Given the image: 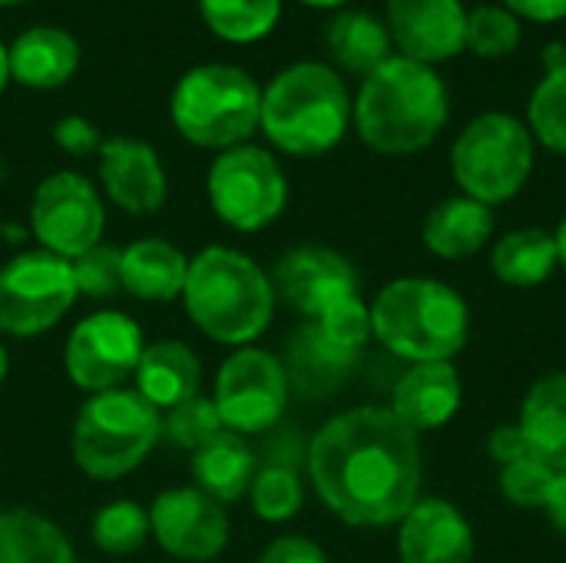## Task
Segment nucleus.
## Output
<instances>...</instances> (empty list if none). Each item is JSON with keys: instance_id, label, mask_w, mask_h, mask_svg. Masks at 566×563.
<instances>
[{"instance_id": "7", "label": "nucleus", "mask_w": 566, "mask_h": 563, "mask_svg": "<svg viewBox=\"0 0 566 563\" xmlns=\"http://www.w3.org/2000/svg\"><path fill=\"white\" fill-rule=\"evenodd\" d=\"M172 126L192 146H242L262 119V90L239 66L209 63L189 70L172 90Z\"/></svg>"}, {"instance_id": "44", "label": "nucleus", "mask_w": 566, "mask_h": 563, "mask_svg": "<svg viewBox=\"0 0 566 563\" xmlns=\"http://www.w3.org/2000/svg\"><path fill=\"white\" fill-rule=\"evenodd\" d=\"M7 80H10V63H7V50L0 46V93H3Z\"/></svg>"}, {"instance_id": "2", "label": "nucleus", "mask_w": 566, "mask_h": 563, "mask_svg": "<svg viewBox=\"0 0 566 563\" xmlns=\"http://www.w3.org/2000/svg\"><path fill=\"white\" fill-rule=\"evenodd\" d=\"M182 302L206 338L249 348L272 325L279 299L272 279L255 259L229 246H209L189 259Z\"/></svg>"}, {"instance_id": "48", "label": "nucleus", "mask_w": 566, "mask_h": 563, "mask_svg": "<svg viewBox=\"0 0 566 563\" xmlns=\"http://www.w3.org/2000/svg\"><path fill=\"white\" fill-rule=\"evenodd\" d=\"M13 3H23V0H0V7H13Z\"/></svg>"}, {"instance_id": "25", "label": "nucleus", "mask_w": 566, "mask_h": 563, "mask_svg": "<svg viewBox=\"0 0 566 563\" xmlns=\"http://www.w3.org/2000/svg\"><path fill=\"white\" fill-rule=\"evenodd\" d=\"M255 478V455L242 435L222 431L199 451H192V481L219 504H232L249 494Z\"/></svg>"}, {"instance_id": "43", "label": "nucleus", "mask_w": 566, "mask_h": 563, "mask_svg": "<svg viewBox=\"0 0 566 563\" xmlns=\"http://www.w3.org/2000/svg\"><path fill=\"white\" fill-rule=\"evenodd\" d=\"M544 511L551 514L554 528H557V531L566 538V471H557V478H554V484H551V494H547Z\"/></svg>"}, {"instance_id": "28", "label": "nucleus", "mask_w": 566, "mask_h": 563, "mask_svg": "<svg viewBox=\"0 0 566 563\" xmlns=\"http://www.w3.org/2000/svg\"><path fill=\"white\" fill-rule=\"evenodd\" d=\"M491 265L501 282L531 289L554 275L560 265V249L557 239L544 229H517L494 246Z\"/></svg>"}, {"instance_id": "30", "label": "nucleus", "mask_w": 566, "mask_h": 563, "mask_svg": "<svg viewBox=\"0 0 566 563\" xmlns=\"http://www.w3.org/2000/svg\"><path fill=\"white\" fill-rule=\"evenodd\" d=\"M202 20L212 33L232 43L265 37L282 13V0H199Z\"/></svg>"}, {"instance_id": "1", "label": "nucleus", "mask_w": 566, "mask_h": 563, "mask_svg": "<svg viewBox=\"0 0 566 563\" xmlns=\"http://www.w3.org/2000/svg\"><path fill=\"white\" fill-rule=\"evenodd\" d=\"M308 478L322 504L355 528L405 521L421 491V441L391 408H352L318 428Z\"/></svg>"}, {"instance_id": "14", "label": "nucleus", "mask_w": 566, "mask_h": 563, "mask_svg": "<svg viewBox=\"0 0 566 563\" xmlns=\"http://www.w3.org/2000/svg\"><path fill=\"white\" fill-rule=\"evenodd\" d=\"M149 511V538L186 563H206L219 557L229 544V514L226 504L202 494L196 484L169 488L153 498Z\"/></svg>"}, {"instance_id": "21", "label": "nucleus", "mask_w": 566, "mask_h": 563, "mask_svg": "<svg viewBox=\"0 0 566 563\" xmlns=\"http://www.w3.org/2000/svg\"><path fill=\"white\" fill-rule=\"evenodd\" d=\"M133 388L156 408L169 411L202 388V362L199 355L179 338H159L143 348V358L133 375Z\"/></svg>"}, {"instance_id": "29", "label": "nucleus", "mask_w": 566, "mask_h": 563, "mask_svg": "<svg viewBox=\"0 0 566 563\" xmlns=\"http://www.w3.org/2000/svg\"><path fill=\"white\" fill-rule=\"evenodd\" d=\"M325 40H328V50L332 56L352 70V73H375L385 60H388V50H391V33L385 30V23L365 10H348V13H338L328 30H325Z\"/></svg>"}, {"instance_id": "50", "label": "nucleus", "mask_w": 566, "mask_h": 563, "mask_svg": "<svg viewBox=\"0 0 566 563\" xmlns=\"http://www.w3.org/2000/svg\"><path fill=\"white\" fill-rule=\"evenodd\" d=\"M3 229H7V226H0V232H3Z\"/></svg>"}, {"instance_id": "33", "label": "nucleus", "mask_w": 566, "mask_h": 563, "mask_svg": "<svg viewBox=\"0 0 566 563\" xmlns=\"http://www.w3.org/2000/svg\"><path fill=\"white\" fill-rule=\"evenodd\" d=\"M123 249L116 246H93L86 249L83 256H76L70 265H73V282H76V292L83 299H93V302H103V299H116L123 292Z\"/></svg>"}, {"instance_id": "36", "label": "nucleus", "mask_w": 566, "mask_h": 563, "mask_svg": "<svg viewBox=\"0 0 566 563\" xmlns=\"http://www.w3.org/2000/svg\"><path fill=\"white\" fill-rule=\"evenodd\" d=\"M468 46L478 56L501 60L521 46V23L507 7H478L468 13Z\"/></svg>"}, {"instance_id": "12", "label": "nucleus", "mask_w": 566, "mask_h": 563, "mask_svg": "<svg viewBox=\"0 0 566 563\" xmlns=\"http://www.w3.org/2000/svg\"><path fill=\"white\" fill-rule=\"evenodd\" d=\"M143 348V329L129 315L103 309L73 325L63 348V368L80 392L99 395L126 388V382H133Z\"/></svg>"}, {"instance_id": "49", "label": "nucleus", "mask_w": 566, "mask_h": 563, "mask_svg": "<svg viewBox=\"0 0 566 563\" xmlns=\"http://www.w3.org/2000/svg\"><path fill=\"white\" fill-rule=\"evenodd\" d=\"M3 176H7V166H3V159H0V183H3Z\"/></svg>"}, {"instance_id": "22", "label": "nucleus", "mask_w": 566, "mask_h": 563, "mask_svg": "<svg viewBox=\"0 0 566 563\" xmlns=\"http://www.w3.org/2000/svg\"><path fill=\"white\" fill-rule=\"evenodd\" d=\"M123 292L139 302L182 299L189 259L166 239H139L123 249Z\"/></svg>"}, {"instance_id": "15", "label": "nucleus", "mask_w": 566, "mask_h": 563, "mask_svg": "<svg viewBox=\"0 0 566 563\" xmlns=\"http://www.w3.org/2000/svg\"><path fill=\"white\" fill-rule=\"evenodd\" d=\"M272 285L275 299H282L308 322L322 319L328 309L361 292L355 265L342 252L325 246H298L285 252L275 265Z\"/></svg>"}, {"instance_id": "20", "label": "nucleus", "mask_w": 566, "mask_h": 563, "mask_svg": "<svg viewBox=\"0 0 566 563\" xmlns=\"http://www.w3.org/2000/svg\"><path fill=\"white\" fill-rule=\"evenodd\" d=\"M391 411L411 431L444 428L461 408V378L451 362H421L395 385Z\"/></svg>"}, {"instance_id": "40", "label": "nucleus", "mask_w": 566, "mask_h": 563, "mask_svg": "<svg viewBox=\"0 0 566 563\" xmlns=\"http://www.w3.org/2000/svg\"><path fill=\"white\" fill-rule=\"evenodd\" d=\"M259 563H328V557L315 541H308L302 534H285V538H275L262 551Z\"/></svg>"}, {"instance_id": "4", "label": "nucleus", "mask_w": 566, "mask_h": 563, "mask_svg": "<svg viewBox=\"0 0 566 563\" xmlns=\"http://www.w3.org/2000/svg\"><path fill=\"white\" fill-rule=\"evenodd\" d=\"M352 103L342 76L325 63H295L262 93L265 136L292 156H322L342 143Z\"/></svg>"}, {"instance_id": "3", "label": "nucleus", "mask_w": 566, "mask_h": 563, "mask_svg": "<svg viewBox=\"0 0 566 563\" xmlns=\"http://www.w3.org/2000/svg\"><path fill=\"white\" fill-rule=\"evenodd\" d=\"M355 123L361 139L378 153H418L431 146L448 123V90L428 63L388 56L365 76Z\"/></svg>"}, {"instance_id": "37", "label": "nucleus", "mask_w": 566, "mask_h": 563, "mask_svg": "<svg viewBox=\"0 0 566 563\" xmlns=\"http://www.w3.org/2000/svg\"><path fill=\"white\" fill-rule=\"evenodd\" d=\"M554 478H557V471L551 465H544L541 458L527 455V458H521L514 465H504V471H501V491L517 508H544Z\"/></svg>"}, {"instance_id": "26", "label": "nucleus", "mask_w": 566, "mask_h": 563, "mask_svg": "<svg viewBox=\"0 0 566 563\" xmlns=\"http://www.w3.org/2000/svg\"><path fill=\"white\" fill-rule=\"evenodd\" d=\"M0 563H76L60 524L33 508L0 511Z\"/></svg>"}, {"instance_id": "34", "label": "nucleus", "mask_w": 566, "mask_h": 563, "mask_svg": "<svg viewBox=\"0 0 566 563\" xmlns=\"http://www.w3.org/2000/svg\"><path fill=\"white\" fill-rule=\"evenodd\" d=\"M163 431H166L176 445H182V448H189V451H199L202 445H209L212 438H219V435L226 431V425H222V418H219L216 402H212L209 395L199 392L196 398H189V402H182V405H176V408L166 411Z\"/></svg>"}, {"instance_id": "17", "label": "nucleus", "mask_w": 566, "mask_h": 563, "mask_svg": "<svg viewBox=\"0 0 566 563\" xmlns=\"http://www.w3.org/2000/svg\"><path fill=\"white\" fill-rule=\"evenodd\" d=\"M99 179L106 196L129 216L159 212L169 192L156 149L129 136H113L99 146Z\"/></svg>"}, {"instance_id": "9", "label": "nucleus", "mask_w": 566, "mask_h": 563, "mask_svg": "<svg viewBox=\"0 0 566 563\" xmlns=\"http://www.w3.org/2000/svg\"><path fill=\"white\" fill-rule=\"evenodd\" d=\"M80 299L70 259L46 249L13 256L0 269V335L33 338L50 332Z\"/></svg>"}, {"instance_id": "38", "label": "nucleus", "mask_w": 566, "mask_h": 563, "mask_svg": "<svg viewBox=\"0 0 566 563\" xmlns=\"http://www.w3.org/2000/svg\"><path fill=\"white\" fill-rule=\"evenodd\" d=\"M315 325L332 338L338 342L342 348H352V352H361L371 338V309L361 302V295L328 309L322 319H315Z\"/></svg>"}, {"instance_id": "6", "label": "nucleus", "mask_w": 566, "mask_h": 563, "mask_svg": "<svg viewBox=\"0 0 566 563\" xmlns=\"http://www.w3.org/2000/svg\"><path fill=\"white\" fill-rule=\"evenodd\" d=\"M163 435L159 411L136 388L90 395L73 418L70 455L93 481H119L133 475Z\"/></svg>"}, {"instance_id": "47", "label": "nucleus", "mask_w": 566, "mask_h": 563, "mask_svg": "<svg viewBox=\"0 0 566 563\" xmlns=\"http://www.w3.org/2000/svg\"><path fill=\"white\" fill-rule=\"evenodd\" d=\"M302 3H308V7H338L345 0H302Z\"/></svg>"}, {"instance_id": "5", "label": "nucleus", "mask_w": 566, "mask_h": 563, "mask_svg": "<svg viewBox=\"0 0 566 563\" xmlns=\"http://www.w3.org/2000/svg\"><path fill=\"white\" fill-rule=\"evenodd\" d=\"M371 335L415 365L451 362L468 342V305L444 282L398 279L371 305Z\"/></svg>"}, {"instance_id": "27", "label": "nucleus", "mask_w": 566, "mask_h": 563, "mask_svg": "<svg viewBox=\"0 0 566 563\" xmlns=\"http://www.w3.org/2000/svg\"><path fill=\"white\" fill-rule=\"evenodd\" d=\"M491 232H494L491 206L471 196H454L431 209L424 222V246L441 259H464L474 256L491 239Z\"/></svg>"}, {"instance_id": "13", "label": "nucleus", "mask_w": 566, "mask_h": 563, "mask_svg": "<svg viewBox=\"0 0 566 563\" xmlns=\"http://www.w3.org/2000/svg\"><path fill=\"white\" fill-rule=\"evenodd\" d=\"M30 229L40 249L73 262L103 242L106 209L86 176L63 169L36 186L30 202Z\"/></svg>"}, {"instance_id": "41", "label": "nucleus", "mask_w": 566, "mask_h": 563, "mask_svg": "<svg viewBox=\"0 0 566 563\" xmlns=\"http://www.w3.org/2000/svg\"><path fill=\"white\" fill-rule=\"evenodd\" d=\"M488 451H491V458H494L501 468H504V465H514V461H521V458L531 455V448H527V441H524V435H521L517 425L497 428V431L488 438Z\"/></svg>"}, {"instance_id": "31", "label": "nucleus", "mask_w": 566, "mask_h": 563, "mask_svg": "<svg viewBox=\"0 0 566 563\" xmlns=\"http://www.w3.org/2000/svg\"><path fill=\"white\" fill-rule=\"evenodd\" d=\"M93 544L109 557H126L149 541V511L129 498L109 501L96 511L90 528Z\"/></svg>"}, {"instance_id": "23", "label": "nucleus", "mask_w": 566, "mask_h": 563, "mask_svg": "<svg viewBox=\"0 0 566 563\" xmlns=\"http://www.w3.org/2000/svg\"><path fill=\"white\" fill-rule=\"evenodd\" d=\"M10 76L33 90H53L63 86L80 63L76 40L60 27H33L20 33L7 53Z\"/></svg>"}, {"instance_id": "11", "label": "nucleus", "mask_w": 566, "mask_h": 563, "mask_svg": "<svg viewBox=\"0 0 566 563\" xmlns=\"http://www.w3.org/2000/svg\"><path fill=\"white\" fill-rule=\"evenodd\" d=\"M289 375L282 358L265 348H235L216 375L212 402L226 431L232 435H262L279 425L289 408Z\"/></svg>"}, {"instance_id": "10", "label": "nucleus", "mask_w": 566, "mask_h": 563, "mask_svg": "<svg viewBox=\"0 0 566 563\" xmlns=\"http://www.w3.org/2000/svg\"><path fill=\"white\" fill-rule=\"evenodd\" d=\"M206 189L216 216L235 232H259L272 226L289 202V183L272 153L245 143L226 149L212 163Z\"/></svg>"}, {"instance_id": "8", "label": "nucleus", "mask_w": 566, "mask_h": 563, "mask_svg": "<svg viewBox=\"0 0 566 563\" xmlns=\"http://www.w3.org/2000/svg\"><path fill=\"white\" fill-rule=\"evenodd\" d=\"M534 166V139L511 113H484L468 123L451 153V169L464 196L497 206L514 199Z\"/></svg>"}, {"instance_id": "46", "label": "nucleus", "mask_w": 566, "mask_h": 563, "mask_svg": "<svg viewBox=\"0 0 566 563\" xmlns=\"http://www.w3.org/2000/svg\"><path fill=\"white\" fill-rule=\"evenodd\" d=\"M7 372H10V355H7V348H3V342H0V385L7 382Z\"/></svg>"}, {"instance_id": "39", "label": "nucleus", "mask_w": 566, "mask_h": 563, "mask_svg": "<svg viewBox=\"0 0 566 563\" xmlns=\"http://www.w3.org/2000/svg\"><path fill=\"white\" fill-rule=\"evenodd\" d=\"M53 139L70 156H90V153H99V146H103L96 126L90 119H83V116H63L56 123V129H53Z\"/></svg>"}, {"instance_id": "24", "label": "nucleus", "mask_w": 566, "mask_h": 563, "mask_svg": "<svg viewBox=\"0 0 566 563\" xmlns=\"http://www.w3.org/2000/svg\"><path fill=\"white\" fill-rule=\"evenodd\" d=\"M521 435L534 458L551 465L554 471H566V375L541 378L521 411Z\"/></svg>"}, {"instance_id": "18", "label": "nucleus", "mask_w": 566, "mask_h": 563, "mask_svg": "<svg viewBox=\"0 0 566 563\" xmlns=\"http://www.w3.org/2000/svg\"><path fill=\"white\" fill-rule=\"evenodd\" d=\"M398 554L401 563H471L474 534L451 501L428 498L405 514Z\"/></svg>"}, {"instance_id": "35", "label": "nucleus", "mask_w": 566, "mask_h": 563, "mask_svg": "<svg viewBox=\"0 0 566 563\" xmlns=\"http://www.w3.org/2000/svg\"><path fill=\"white\" fill-rule=\"evenodd\" d=\"M531 126L537 139L566 156V66L544 76L531 96Z\"/></svg>"}, {"instance_id": "32", "label": "nucleus", "mask_w": 566, "mask_h": 563, "mask_svg": "<svg viewBox=\"0 0 566 563\" xmlns=\"http://www.w3.org/2000/svg\"><path fill=\"white\" fill-rule=\"evenodd\" d=\"M249 501H252L255 518H262L269 524H285L302 511V501H305L302 478L292 468H282V465L262 468L252 478Z\"/></svg>"}, {"instance_id": "45", "label": "nucleus", "mask_w": 566, "mask_h": 563, "mask_svg": "<svg viewBox=\"0 0 566 563\" xmlns=\"http://www.w3.org/2000/svg\"><path fill=\"white\" fill-rule=\"evenodd\" d=\"M557 249H560V262L566 265V216H564V222H560V229H557Z\"/></svg>"}, {"instance_id": "19", "label": "nucleus", "mask_w": 566, "mask_h": 563, "mask_svg": "<svg viewBox=\"0 0 566 563\" xmlns=\"http://www.w3.org/2000/svg\"><path fill=\"white\" fill-rule=\"evenodd\" d=\"M285 358L282 368L289 375V388L298 392L302 398H328L338 395L355 368L361 352L342 348L338 342H332L315 322H305L285 345Z\"/></svg>"}, {"instance_id": "16", "label": "nucleus", "mask_w": 566, "mask_h": 563, "mask_svg": "<svg viewBox=\"0 0 566 563\" xmlns=\"http://www.w3.org/2000/svg\"><path fill=\"white\" fill-rule=\"evenodd\" d=\"M388 33L401 56L431 66L468 46V13L461 0H388Z\"/></svg>"}, {"instance_id": "42", "label": "nucleus", "mask_w": 566, "mask_h": 563, "mask_svg": "<svg viewBox=\"0 0 566 563\" xmlns=\"http://www.w3.org/2000/svg\"><path fill=\"white\" fill-rule=\"evenodd\" d=\"M514 17H527L537 23H554L566 17V0H504Z\"/></svg>"}]
</instances>
